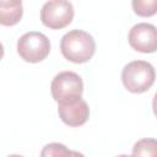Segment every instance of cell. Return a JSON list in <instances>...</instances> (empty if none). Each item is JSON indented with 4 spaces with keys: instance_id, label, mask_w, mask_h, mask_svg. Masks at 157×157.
Here are the masks:
<instances>
[{
    "instance_id": "7c38bea8",
    "label": "cell",
    "mask_w": 157,
    "mask_h": 157,
    "mask_svg": "<svg viewBox=\"0 0 157 157\" xmlns=\"http://www.w3.org/2000/svg\"><path fill=\"white\" fill-rule=\"evenodd\" d=\"M152 108H153L155 115L157 117V92L155 93V97H153V101H152Z\"/></svg>"
},
{
    "instance_id": "52a82bcc",
    "label": "cell",
    "mask_w": 157,
    "mask_h": 157,
    "mask_svg": "<svg viewBox=\"0 0 157 157\" xmlns=\"http://www.w3.org/2000/svg\"><path fill=\"white\" fill-rule=\"evenodd\" d=\"M58 113L63 123L69 126H81L90 117V108L86 101L77 98L65 103H58Z\"/></svg>"
},
{
    "instance_id": "4fadbf2b",
    "label": "cell",
    "mask_w": 157,
    "mask_h": 157,
    "mask_svg": "<svg viewBox=\"0 0 157 157\" xmlns=\"http://www.w3.org/2000/svg\"><path fill=\"white\" fill-rule=\"evenodd\" d=\"M7 157H23V156H21V155H10Z\"/></svg>"
},
{
    "instance_id": "9c48e42d",
    "label": "cell",
    "mask_w": 157,
    "mask_h": 157,
    "mask_svg": "<svg viewBox=\"0 0 157 157\" xmlns=\"http://www.w3.org/2000/svg\"><path fill=\"white\" fill-rule=\"evenodd\" d=\"M40 157H85L81 152L69 150L65 145L59 142H52L42 148Z\"/></svg>"
},
{
    "instance_id": "30bf717a",
    "label": "cell",
    "mask_w": 157,
    "mask_h": 157,
    "mask_svg": "<svg viewBox=\"0 0 157 157\" xmlns=\"http://www.w3.org/2000/svg\"><path fill=\"white\" fill-rule=\"evenodd\" d=\"M132 157H157V140L141 139L132 147Z\"/></svg>"
},
{
    "instance_id": "8fae6325",
    "label": "cell",
    "mask_w": 157,
    "mask_h": 157,
    "mask_svg": "<svg viewBox=\"0 0 157 157\" xmlns=\"http://www.w3.org/2000/svg\"><path fill=\"white\" fill-rule=\"evenodd\" d=\"M131 6L137 16L150 17L157 13V0H134Z\"/></svg>"
},
{
    "instance_id": "277c9868",
    "label": "cell",
    "mask_w": 157,
    "mask_h": 157,
    "mask_svg": "<svg viewBox=\"0 0 157 157\" xmlns=\"http://www.w3.org/2000/svg\"><path fill=\"white\" fill-rule=\"evenodd\" d=\"M50 92L58 103H65L81 98L83 92L82 78L74 71H61L53 78Z\"/></svg>"
},
{
    "instance_id": "3957f363",
    "label": "cell",
    "mask_w": 157,
    "mask_h": 157,
    "mask_svg": "<svg viewBox=\"0 0 157 157\" xmlns=\"http://www.w3.org/2000/svg\"><path fill=\"white\" fill-rule=\"evenodd\" d=\"M50 52V42L45 34L29 31L17 40V53L27 63H39L44 60Z\"/></svg>"
},
{
    "instance_id": "5b68a950",
    "label": "cell",
    "mask_w": 157,
    "mask_h": 157,
    "mask_svg": "<svg viewBox=\"0 0 157 157\" xmlns=\"http://www.w3.org/2000/svg\"><path fill=\"white\" fill-rule=\"evenodd\" d=\"M74 6L70 1L52 0L44 2L40 9L42 23L52 29H60L71 23L74 18Z\"/></svg>"
},
{
    "instance_id": "5bb4252c",
    "label": "cell",
    "mask_w": 157,
    "mask_h": 157,
    "mask_svg": "<svg viewBox=\"0 0 157 157\" xmlns=\"http://www.w3.org/2000/svg\"><path fill=\"white\" fill-rule=\"evenodd\" d=\"M117 157H132V156H129V155H119Z\"/></svg>"
},
{
    "instance_id": "7a4b0ae2",
    "label": "cell",
    "mask_w": 157,
    "mask_h": 157,
    "mask_svg": "<svg viewBox=\"0 0 157 157\" xmlns=\"http://www.w3.org/2000/svg\"><path fill=\"white\" fill-rule=\"evenodd\" d=\"M156 78L153 66L145 60H134L126 64L121 71L124 87L132 93H142L151 88Z\"/></svg>"
},
{
    "instance_id": "8992f818",
    "label": "cell",
    "mask_w": 157,
    "mask_h": 157,
    "mask_svg": "<svg viewBox=\"0 0 157 157\" xmlns=\"http://www.w3.org/2000/svg\"><path fill=\"white\" fill-rule=\"evenodd\" d=\"M129 44L140 53H155L157 50V27L141 22L131 27L129 32Z\"/></svg>"
},
{
    "instance_id": "6da1fadb",
    "label": "cell",
    "mask_w": 157,
    "mask_h": 157,
    "mask_svg": "<svg viewBox=\"0 0 157 157\" xmlns=\"http://www.w3.org/2000/svg\"><path fill=\"white\" fill-rule=\"evenodd\" d=\"M60 50L64 58L69 61L83 64L93 56L96 52V42L90 33L82 29H72L61 38Z\"/></svg>"
},
{
    "instance_id": "ba28073f",
    "label": "cell",
    "mask_w": 157,
    "mask_h": 157,
    "mask_svg": "<svg viewBox=\"0 0 157 157\" xmlns=\"http://www.w3.org/2000/svg\"><path fill=\"white\" fill-rule=\"evenodd\" d=\"M23 13L22 2L21 1H0V23L4 26H13L16 25Z\"/></svg>"
}]
</instances>
